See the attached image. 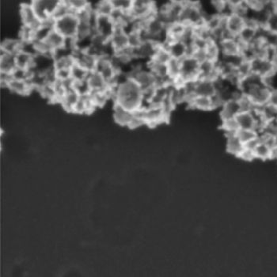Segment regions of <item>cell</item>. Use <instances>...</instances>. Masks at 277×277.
Instances as JSON below:
<instances>
[{
	"label": "cell",
	"instance_id": "obj_1",
	"mask_svg": "<svg viewBox=\"0 0 277 277\" xmlns=\"http://www.w3.org/2000/svg\"><path fill=\"white\" fill-rule=\"evenodd\" d=\"M115 103L120 105L131 112L143 107L144 94L136 81L127 77L125 80L118 83L114 90Z\"/></svg>",
	"mask_w": 277,
	"mask_h": 277
},
{
	"label": "cell",
	"instance_id": "obj_2",
	"mask_svg": "<svg viewBox=\"0 0 277 277\" xmlns=\"http://www.w3.org/2000/svg\"><path fill=\"white\" fill-rule=\"evenodd\" d=\"M95 71L103 75L108 83L109 87H116L118 84L116 82L120 71L114 66L112 59L107 55H101L98 59Z\"/></svg>",
	"mask_w": 277,
	"mask_h": 277
},
{
	"label": "cell",
	"instance_id": "obj_3",
	"mask_svg": "<svg viewBox=\"0 0 277 277\" xmlns=\"http://www.w3.org/2000/svg\"><path fill=\"white\" fill-rule=\"evenodd\" d=\"M181 77L175 83L176 86H181L187 82L197 81L200 78V63L191 55L181 60Z\"/></svg>",
	"mask_w": 277,
	"mask_h": 277
},
{
	"label": "cell",
	"instance_id": "obj_4",
	"mask_svg": "<svg viewBox=\"0 0 277 277\" xmlns=\"http://www.w3.org/2000/svg\"><path fill=\"white\" fill-rule=\"evenodd\" d=\"M79 19L75 14H69L60 19L56 20L54 29L64 36L67 39H75L78 31Z\"/></svg>",
	"mask_w": 277,
	"mask_h": 277
},
{
	"label": "cell",
	"instance_id": "obj_5",
	"mask_svg": "<svg viewBox=\"0 0 277 277\" xmlns=\"http://www.w3.org/2000/svg\"><path fill=\"white\" fill-rule=\"evenodd\" d=\"M61 1L53 0H34L31 1V6L42 22H46L51 18L55 9L58 7Z\"/></svg>",
	"mask_w": 277,
	"mask_h": 277
},
{
	"label": "cell",
	"instance_id": "obj_6",
	"mask_svg": "<svg viewBox=\"0 0 277 277\" xmlns=\"http://www.w3.org/2000/svg\"><path fill=\"white\" fill-rule=\"evenodd\" d=\"M252 73L259 75L260 77L266 78L271 75H277V69L273 61L266 58H252Z\"/></svg>",
	"mask_w": 277,
	"mask_h": 277
},
{
	"label": "cell",
	"instance_id": "obj_7",
	"mask_svg": "<svg viewBox=\"0 0 277 277\" xmlns=\"http://www.w3.org/2000/svg\"><path fill=\"white\" fill-rule=\"evenodd\" d=\"M116 28V23L111 17L97 15L95 34L110 42Z\"/></svg>",
	"mask_w": 277,
	"mask_h": 277
},
{
	"label": "cell",
	"instance_id": "obj_8",
	"mask_svg": "<svg viewBox=\"0 0 277 277\" xmlns=\"http://www.w3.org/2000/svg\"><path fill=\"white\" fill-rule=\"evenodd\" d=\"M221 50V56L233 57L244 55V48L238 38L226 37L219 42Z\"/></svg>",
	"mask_w": 277,
	"mask_h": 277
},
{
	"label": "cell",
	"instance_id": "obj_9",
	"mask_svg": "<svg viewBox=\"0 0 277 277\" xmlns=\"http://www.w3.org/2000/svg\"><path fill=\"white\" fill-rule=\"evenodd\" d=\"M162 45L168 49L173 59L182 60L190 55L191 48L181 40H166Z\"/></svg>",
	"mask_w": 277,
	"mask_h": 277
},
{
	"label": "cell",
	"instance_id": "obj_10",
	"mask_svg": "<svg viewBox=\"0 0 277 277\" xmlns=\"http://www.w3.org/2000/svg\"><path fill=\"white\" fill-rule=\"evenodd\" d=\"M143 111L146 125L153 127L169 120L161 107L148 105V107H143Z\"/></svg>",
	"mask_w": 277,
	"mask_h": 277
},
{
	"label": "cell",
	"instance_id": "obj_11",
	"mask_svg": "<svg viewBox=\"0 0 277 277\" xmlns=\"http://www.w3.org/2000/svg\"><path fill=\"white\" fill-rule=\"evenodd\" d=\"M20 14H21L23 26L30 28L34 31L42 26V21L38 18V16L36 15L35 12L32 7L31 2L22 4L21 6Z\"/></svg>",
	"mask_w": 277,
	"mask_h": 277
},
{
	"label": "cell",
	"instance_id": "obj_12",
	"mask_svg": "<svg viewBox=\"0 0 277 277\" xmlns=\"http://www.w3.org/2000/svg\"><path fill=\"white\" fill-rule=\"evenodd\" d=\"M110 43L114 50V54L129 48V37L128 32L126 31L125 28L116 26V30L112 34Z\"/></svg>",
	"mask_w": 277,
	"mask_h": 277
},
{
	"label": "cell",
	"instance_id": "obj_13",
	"mask_svg": "<svg viewBox=\"0 0 277 277\" xmlns=\"http://www.w3.org/2000/svg\"><path fill=\"white\" fill-rule=\"evenodd\" d=\"M226 31L229 37L237 38L246 26V18L235 14L226 16Z\"/></svg>",
	"mask_w": 277,
	"mask_h": 277
},
{
	"label": "cell",
	"instance_id": "obj_14",
	"mask_svg": "<svg viewBox=\"0 0 277 277\" xmlns=\"http://www.w3.org/2000/svg\"><path fill=\"white\" fill-rule=\"evenodd\" d=\"M67 38L55 29H53L44 40V42L47 45L53 54L67 47Z\"/></svg>",
	"mask_w": 277,
	"mask_h": 277
},
{
	"label": "cell",
	"instance_id": "obj_15",
	"mask_svg": "<svg viewBox=\"0 0 277 277\" xmlns=\"http://www.w3.org/2000/svg\"><path fill=\"white\" fill-rule=\"evenodd\" d=\"M35 54L27 50H22L15 54L17 68L30 71L35 66Z\"/></svg>",
	"mask_w": 277,
	"mask_h": 277
},
{
	"label": "cell",
	"instance_id": "obj_16",
	"mask_svg": "<svg viewBox=\"0 0 277 277\" xmlns=\"http://www.w3.org/2000/svg\"><path fill=\"white\" fill-rule=\"evenodd\" d=\"M159 46L160 44L155 43L151 41H144L140 46L133 49L134 56L137 59H149L150 61L152 59Z\"/></svg>",
	"mask_w": 277,
	"mask_h": 277
},
{
	"label": "cell",
	"instance_id": "obj_17",
	"mask_svg": "<svg viewBox=\"0 0 277 277\" xmlns=\"http://www.w3.org/2000/svg\"><path fill=\"white\" fill-rule=\"evenodd\" d=\"M195 95L197 96L212 97L214 96L217 92L214 81L209 79H199L195 81Z\"/></svg>",
	"mask_w": 277,
	"mask_h": 277
},
{
	"label": "cell",
	"instance_id": "obj_18",
	"mask_svg": "<svg viewBox=\"0 0 277 277\" xmlns=\"http://www.w3.org/2000/svg\"><path fill=\"white\" fill-rule=\"evenodd\" d=\"M87 83L91 92L107 91L110 88L108 83L103 78V75L96 71L90 72L87 78Z\"/></svg>",
	"mask_w": 277,
	"mask_h": 277
},
{
	"label": "cell",
	"instance_id": "obj_19",
	"mask_svg": "<svg viewBox=\"0 0 277 277\" xmlns=\"http://www.w3.org/2000/svg\"><path fill=\"white\" fill-rule=\"evenodd\" d=\"M221 120H227L230 118H234L238 113L241 112L239 103L237 99H230L224 103L221 107Z\"/></svg>",
	"mask_w": 277,
	"mask_h": 277
},
{
	"label": "cell",
	"instance_id": "obj_20",
	"mask_svg": "<svg viewBox=\"0 0 277 277\" xmlns=\"http://www.w3.org/2000/svg\"><path fill=\"white\" fill-rule=\"evenodd\" d=\"M17 69L15 55L6 54L1 50L0 54V71L12 75Z\"/></svg>",
	"mask_w": 277,
	"mask_h": 277
},
{
	"label": "cell",
	"instance_id": "obj_21",
	"mask_svg": "<svg viewBox=\"0 0 277 277\" xmlns=\"http://www.w3.org/2000/svg\"><path fill=\"white\" fill-rule=\"evenodd\" d=\"M7 88L11 90L13 92L17 93L18 95H28L34 88L30 81L25 79H14L12 76L11 79L8 82Z\"/></svg>",
	"mask_w": 277,
	"mask_h": 277
},
{
	"label": "cell",
	"instance_id": "obj_22",
	"mask_svg": "<svg viewBox=\"0 0 277 277\" xmlns=\"http://www.w3.org/2000/svg\"><path fill=\"white\" fill-rule=\"evenodd\" d=\"M132 116H133V112L128 111L120 105L115 103L113 116L114 120L118 124L128 127L132 120Z\"/></svg>",
	"mask_w": 277,
	"mask_h": 277
},
{
	"label": "cell",
	"instance_id": "obj_23",
	"mask_svg": "<svg viewBox=\"0 0 277 277\" xmlns=\"http://www.w3.org/2000/svg\"><path fill=\"white\" fill-rule=\"evenodd\" d=\"M259 30L260 29H258V28L246 25V27L244 28L237 38L240 43L248 47L258 38V35H259Z\"/></svg>",
	"mask_w": 277,
	"mask_h": 277
},
{
	"label": "cell",
	"instance_id": "obj_24",
	"mask_svg": "<svg viewBox=\"0 0 277 277\" xmlns=\"http://www.w3.org/2000/svg\"><path fill=\"white\" fill-rule=\"evenodd\" d=\"M256 112L258 113L262 121L269 122L277 120V108L270 103L264 105L262 107L256 109Z\"/></svg>",
	"mask_w": 277,
	"mask_h": 277
},
{
	"label": "cell",
	"instance_id": "obj_25",
	"mask_svg": "<svg viewBox=\"0 0 277 277\" xmlns=\"http://www.w3.org/2000/svg\"><path fill=\"white\" fill-rule=\"evenodd\" d=\"M80 97V95L74 89H69L62 100L60 101V103L67 112H73Z\"/></svg>",
	"mask_w": 277,
	"mask_h": 277
},
{
	"label": "cell",
	"instance_id": "obj_26",
	"mask_svg": "<svg viewBox=\"0 0 277 277\" xmlns=\"http://www.w3.org/2000/svg\"><path fill=\"white\" fill-rule=\"evenodd\" d=\"M226 139H227L226 140V150H227V152L233 156L238 157L240 153L242 152V150L245 148V145L238 139L236 134L226 136Z\"/></svg>",
	"mask_w": 277,
	"mask_h": 277
},
{
	"label": "cell",
	"instance_id": "obj_27",
	"mask_svg": "<svg viewBox=\"0 0 277 277\" xmlns=\"http://www.w3.org/2000/svg\"><path fill=\"white\" fill-rule=\"evenodd\" d=\"M189 107L197 109L199 111H209L213 110L212 98L205 96H195L189 103Z\"/></svg>",
	"mask_w": 277,
	"mask_h": 277
},
{
	"label": "cell",
	"instance_id": "obj_28",
	"mask_svg": "<svg viewBox=\"0 0 277 277\" xmlns=\"http://www.w3.org/2000/svg\"><path fill=\"white\" fill-rule=\"evenodd\" d=\"M208 60L217 63L221 58V50L218 42L209 41L205 46Z\"/></svg>",
	"mask_w": 277,
	"mask_h": 277
},
{
	"label": "cell",
	"instance_id": "obj_29",
	"mask_svg": "<svg viewBox=\"0 0 277 277\" xmlns=\"http://www.w3.org/2000/svg\"><path fill=\"white\" fill-rule=\"evenodd\" d=\"M23 42L22 40L6 39L1 44V50L6 54L15 55L18 52L22 50Z\"/></svg>",
	"mask_w": 277,
	"mask_h": 277
},
{
	"label": "cell",
	"instance_id": "obj_30",
	"mask_svg": "<svg viewBox=\"0 0 277 277\" xmlns=\"http://www.w3.org/2000/svg\"><path fill=\"white\" fill-rule=\"evenodd\" d=\"M172 59L173 58L171 56L168 49L164 45H160L156 49V53L151 60L163 64H168Z\"/></svg>",
	"mask_w": 277,
	"mask_h": 277
},
{
	"label": "cell",
	"instance_id": "obj_31",
	"mask_svg": "<svg viewBox=\"0 0 277 277\" xmlns=\"http://www.w3.org/2000/svg\"><path fill=\"white\" fill-rule=\"evenodd\" d=\"M254 152L256 159L261 160H267L271 159L272 147L266 143L260 141Z\"/></svg>",
	"mask_w": 277,
	"mask_h": 277
},
{
	"label": "cell",
	"instance_id": "obj_32",
	"mask_svg": "<svg viewBox=\"0 0 277 277\" xmlns=\"http://www.w3.org/2000/svg\"><path fill=\"white\" fill-rule=\"evenodd\" d=\"M94 10L97 15L111 17L113 14L114 8L111 0H105V1H100Z\"/></svg>",
	"mask_w": 277,
	"mask_h": 277
},
{
	"label": "cell",
	"instance_id": "obj_33",
	"mask_svg": "<svg viewBox=\"0 0 277 277\" xmlns=\"http://www.w3.org/2000/svg\"><path fill=\"white\" fill-rule=\"evenodd\" d=\"M167 66H168L169 77L171 80L173 81V84H175L181 77V60L172 59Z\"/></svg>",
	"mask_w": 277,
	"mask_h": 277
},
{
	"label": "cell",
	"instance_id": "obj_34",
	"mask_svg": "<svg viewBox=\"0 0 277 277\" xmlns=\"http://www.w3.org/2000/svg\"><path fill=\"white\" fill-rule=\"evenodd\" d=\"M114 10L122 14H129L133 6L132 0H111Z\"/></svg>",
	"mask_w": 277,
	"mask_h": 277
},
{
	"label": "cell",
	"instance_id": "obj_35",
	"mask_svg": "<svg viewBox=\"0 0 277 277\" xmlns=\"http://www.w3.org/2000/svg\"><path fill=\"white\" fill-rule=\"evenodd\" d=\"M89 74L90 72L87 70L76 63L71 68V79L75 82L87 80Z\"/></svg>",
	"mask_w": 277,
	"mask_h": 277
},
{
	"label": "cell",
	"instance_id": "obj_36",
	"mask_svg": "<svg viewBox=\"0 0 277 277\" xmlns=\"http://www.w3.org/2000/svg\"><path fill=\"white\" fill-rule=\"evenodd\" d=\"M221 128H222V131L226 133V136L237 134L238 130L240 129L235 117L222 120Z\"/></svg>",
	"mask_w": 277,
	"mask_h": 277
},
{
	"label": "cell",
	"instance_id": "obj_37",
	"mask_svg": "<svg viewBox=\"0 0 277 277\" xmlns=\"http://www.w3.org/2000/svg\"><path fill=\"white\" fill-rule=\"evenodd\" d=\"M236 135L238 136V139L241 140L242 144L245 145V144H248L249 142L258 138L259 136V132H257L255 130L239 129Z\"/></svg>",
	"mask_w": 277,
	"mask_h": 277
},
{
	"label": "cell",
	"instance_id": "obj_38",
	"mask_svg": "<svg viewBox=\"0 0 277 277\" xmlns=\"http://www.w3.org/2000/svg\"><path fill=\"white\" fill-rule=\"evenodd\" d=\"M67 3L71 13L75 14L91 6L89 2L85 0H69L67 1Z\"/></svg>",
	"mask_w": 277,
	"mask_h": 277
},
{
	"label": "cell",
	"instance_id": "obj_39",
	"mask_svg": "<svg viewBox=\"0 0 277 277\" xmlns=\"http://www.w3.org/2000/svg\"><path fill=\"white\" fill-rule=\"evenodd\" d=\"M190 55L193 57L195 60L197 61L200 64L205 63V61L208 60L205 48L192 47Z\"/></svg>",
	"mask_w": 277,
	"mask_h": 277
},
{
	"label": "cell",
	"instance_id": "obj_40",
	"mask_svg": "<svg viewBox=\"0 0 277 277\" xmlns=\"http://www.w3.org/2000/svg\"><path fill=\"white\" fill-rule=\"evenodd\" d=\"M210 6L213 9V11L215 12V14H229L226 1H224V0L211 1Z\"/></svg>",
	"mask_w": 277,
	"mask_h": 277
},
{
	"label": "cell",
	"instance_id": "obj_41",
	"mask_svg": "<svg viewBox=\"0 0 277 277\" xmlns=\"http://www.w3.org/2000/svg\"><path fill=\"white\" fill-rule=\"evenodd\" d=\"M238 158L242 159V160L245 161L250 162L252 160H255V155L253 150L248 149V148H244L242 152L240 153Z\"/></svg>",
	"mask_w": 277,
	"mask_h": 277
},
{
	"label": "cell",
	"instance_id": "obj_42",
	"mask_svg": "<svg viewBox=\"0 0 277 277\" xmlns=\"http://www.w3.org/2000/svg\"><path fill=\"white\" fill-rule=\"evenodd\" d=\"M269 103L277 108V87L272 90L271 95H270Z\"/></svg>",
	"mask_w": 277,
	"mask_h": 277
},
{
	"label": "cell",
	"instance_id": "obj_43",
	"mask_svg": "<svg viewBox=\"0 0 277 277\" xmlns=\"http://www.w3.org/2000/svg\"><path fill=\"white\" fill-rule=\"evenodd\" d=\"M271 159L277 160V147L272 148V156Z\"/></svg>",
	"mask_w": 277,
	"mask_h": 277
},
{
	"label": "cell",
	"instance_id": "obj_44",
	"mask_svg": "<svg viewBox=\"0 0 277 277\" xmlns=\"http://www.w3.org/2000/svg\"><path fill=\"white\" fill-rule=\"evenodd\" d=\"M271 147L272 148L277 147V136H274V137H272Z\"/></svg>",
	"mask_w": 277,
	"mask_h": 277
}]
</instances>
